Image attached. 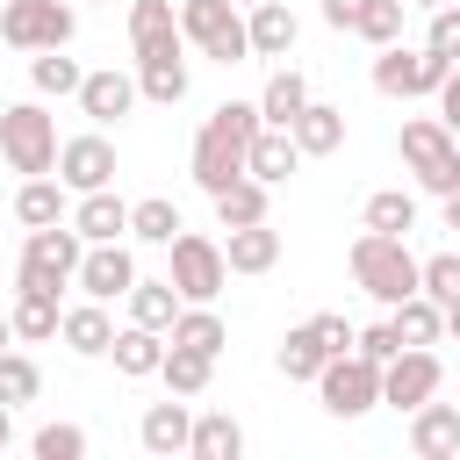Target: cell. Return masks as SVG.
<instances>
[{"label":"cell","instance_id":"1","mask_svg":"<svg viewBox=\"0 0 460 460\" xmlns=\"http://www.w3.org/2000/svg\"><path fill=\"white\" fill-rule=\"evenodd\" d=\"M252 137H259V101H223V108H208V122H201V137H194V180H201V194H223L230 180H244Z\"/></svg>","mask_w":460,"mask_h":460},{"label":"cell","instance_id":"2","mask_svg":"<svg viewBox=\"0 0 460 460\" xmlns=\"http://www.w3.org/2000/svg\"><path fill=\"white\" fill-rule=\"evenodd\" d=\"M352 280H359L381 309H395L402 295H417V252H410L402 237L359 230V244H352Z\"/></svg>","mask_w":460,"mask_h":460},{"label":"cell","instance_id":"3","mask_svg":"<svg viewBox=\"0 0 460 460\" xmlns=\"http://www.w3.org/2000/svg\"><path fill=\"white\" fill-rule=\"evenodd\" d=\"M395 151H402V165L417 172V187L424 194H453L460 187V137L438 122V115H417V122H402V137H395Z\"/></svg>","mask_w":460,"mask_h":460},{"label":"cell","instance_id":"4","mask_svg":"<svg viewBox=\"0 0 460 460\" xmlns=\"http://www.w3.org/2000/svg\"><path fill=\"white\" fill-rule=\"evenodd\" d=\"M0 158L36 180V172H58V122L43 115V101H14L0 108Z\"/></svg>","mask_w":460,"mask_h":460},{"label":"cell","instance_id":"5","mask_svg":"<svg viewBox=\"0 0 460 460\" xmlns=\"http://www.w3.org/2000/svg\"><path fill=\"white\" fill-rule=\"evenodd\" d=\"M79 252H86V237H79L72 223H43V230H29V244H22V266H14V288L58 295V288L79 273Z\"/></svg>","mask_w":460,"mask_h":460},{"label":"cell","instance_id":"6","mask_svg":"<svg viewBox=\"0 0 460 460\" xmlns=\"http://www.w3.org/2000/svg\"><path fill=\"white\" fill-rule=\"evenodd\" d=\"M180 36L201 58H216V65H244L252 58V36H244L237 0H180Z\"/></svg>","mask_w":460,"mask_h":460},{"label":"cell","instance_id":"7","mask_svg":"<svg viewBox=\"0 0 460 460\" xmlns=\"http://www.w3.org/2000/svg\"><path fill=\"white\" fill-rule=\"evenodd\" d=\"M316 395H323L331 417H367L381 402V367L367 352H331L323 374H316Z\"/></svg>","mask_w":460,"mask_h":460},{"label":"cell","instance_id":"8","mask_svg":"<svg viewBox=\"0 0 460 460\" xmlns=\"http://www.w3.org/2000/svg\"><path fill=\"white\" fill-rule=\"evenodd\" d=\"M72 29H79V14L65 0H7L0 7V36L14 50H65Z\"/></svg>","mask_w":460,"mask_h":460},{"label":"cell","instance_id":"9","mask_svg":"<svg viewBox=\"0 0 460 460\" xmlns=\"http://www.w3.org/2000/svg\"><path fill=\"white\" fill-rule=\"evenodd\" d=\"M165 280L180 288V302H216V295H223V280H230L223 244H216V237H201V230H180V237H172V273H165Z\"/></svg>","mask_w":460,"mask_h":460},{"label":"cell","instance_id":"10","mask_svg":"<svg viewBox=\"0 0 460 460\" xmlns=\"http://www.w3.org/2000/svg\"><path fill=\"white\" fill-rule=\"evenodd\" d=\"M453 65L446 58H431L424 43L417 50H402V43H381V58H374V93H388V101H417V93H438V79H446Z\"/></svg>","mask_w":460,"mask_h":460},{"label":"cell","instance_id":"11","mask_svg":"<svg viewBox=\"0 0 460 460\" xmlns=\"http://www.w3.org/2000/svg\"><path fill=\"white\" fill-rule=\"evenodd\" d=\"M438 381H446L438 352H431V345H402V352L381 367V402L417 410V402H431V395H438Z\"/></svg>","mask_w":460,"mask_h":460},{"label":"cell","instance_id":"12","mask_svg":"<svg viewBox=\"0 0 460 460\" xmlns=\"http://www.w3.org/2000/svg\"><path fill=\"white\" fill-rule=\"evenodd\" d=\"M58 180H65V194L115 187V144H108L101 129H86V137H65V144H58Z\"/></svg>","mask_w":460,"mask_h":460},{"label":"cell","instance_id":"13","mask_svg":"<svg viewBox=\"0 0 460 460\" xmlns=\"http://www.w3.org/2000/svg\"><path fill=\"white\" fill-rule=\"evenodd\" d=\"M93 302H115V295H129V280H137V259H129V244L122 237H108V244H86L79 252V273H72Z\"/></svg>","mask_w":460,"mask_h":460},{"label":"cell","instance_id":"14","mask_svg":"<svg viewBox=\"0 0 460 460\" xmlns=\"http://www.w3.org/2000/svg\"><path fill=\"white\" fill-rule=\"evenodd\" d=\"M129 50H137V58L187 50V36H180V7H172V0H129Z\"/></svg>","mask_w":460,"mask_h":460},{"label":"cell","instance_id":"15","mask_svg":"<svg viewBox=\"0 0 460 460\" xmlns=\"http://www.w3.org/2000/svg\"><path fill=\"white\" fill-rule=\"evenodd\" d=\"M129 108H137V79H129V72H115V65H108V72H86V79H79V115H86L93 129L122 122Z\"/></svg>","mask_w":460,"mask_h":460},{"label":"cell","instance_id":"16","mask_svg":"<svg viewBox=\"0 0 460 460\" xmlns=\"http://www.w3.org/2000/svg\"><path fill=\"white\" fill-rule=\"evenodd\" d=\"M410 453L417 460H453L460 453V402H417L410 410Z\"/></svg>","mask_w":460,"mask_h":460},{"label":"cell","instance_id":"17","mask_svg":"<svg viewBox=\"0 0 460 460\" xmlns=\"http://www.w3.org/2000/svg\"><path fill=\"white\" fill-rule=\"evenodd\" d=\"M72 230H79L86 244L129 237V201H122L115 187H93V194H79V208H72Z\"/></svg>","mask_w":460,"mask_h":460},{"label":"cell","instance_id":"18","mask_svg":"<svg viewBox=\"0 0 460 460\" xmlns=\"http://www.w3.org/2000/svg\"><path fill=\"white\" fill-rule=\"evenodd\" d=\"M223 266L230 273H273L280 266V230L273 223H237L223 237Z\"/></svg>","mask_w":460,"mask_h":460},{"label":"cell","instance_id":"19","mask_svg":"<svg viewBox=\"0 0 460 460\" xmlns=\"http://www.w3.org/2000/svg\"><path fill=\"white\" fill-rule=\"evenodd\" d=\"M244 36H252V58H288L295 36H302V22H295L288 0H259V7L244 14Z\"/></svg>","mask_w":460,"mask_h":460},{"label":"cell","instance_id":"20","mask_svg":"<svg viewBox=\"0 0 460 460\" xmlns=\"http://www.w3.org/2000/svg\"><path fill=\"white\" fill-rule=\"evenodd\" d=\"M288 137H295V151H302V158H331V151L345 144V108H331V101H309V108L288 122Z\"/></svg>","mask_w":460,"mask_h":460},{"label":"cell","instance_id":"21","mask_svg":"<svg viewBox=\"0 0 460 460\" xmlns=\"http://www.w3.org/2000/svg\"><path fill=\"white\" fill-rule=\"evenodd\" d=\"M302 165V151H295V137L288 129H273V122H259V137H252V151H244V172L252 180H266V187H288V172Z\"/></svg>","mask_w":460,"mask_h":460},{"label":"cell","instance_id":"22","mask_svg":"<svg viewBox=\"0 0 460 460\" xmlns=\"http://www.w3.org/2000/svg\"><path fill=\"white\" fill-rule=\"evenodd\" d=\"M58 338H65V345H72L79 359H101V352L115 345V323H108V302H93V295H86L79 309H65V316H58Z\"/></svg>","mask_w":460,"mask_h":460},{"label":"cell","instance_id":"23","mask_svg":"<svg viewBox=\"0 0 460 460\" xmlns=\"http://www.w3.org/2000/svg\"><path fill=\"white\" fill-rule=\"evenodd\" d=\"M187 431H194V410H187V395H180V402H151V410H144V424H137L144 453H158V460L187 453Z\"/></svg>","mask_w":460,"mask_h":460},{"label":"cell","instance_id":"24","mask_svg":"<svg viewBox=\"0 0 460 460\" xmlns=\"http://www.w3.org/2000/svg\"><path fill=\"white\" fill-rule=\"evenodd\" d=\"M137 101H158V108H172V101H187V58H180V50H158V58H137Z\"/></svg>","mask_w":460,"mask_h":460},{"label":"cell","instance_id":"25","mask_svg":"<svg viewBox=\"0 0 460 460\" xmlns=\"http://www.w3.org/2000/svg\"><path fill=\"white\" fill-rule=\"evenodd\" d=\"M208 201H216V223H223V230H237V223H266V208H273V187L244 172V180H230L223 194H208Z\"/></svg>","mask_w":460,"mask_h":460},{"label":"cell","instance_id":"26","mask_svg":"<svg viewBox=\"0 0 460 460\" xmlns=\"http://www.w3.org/2000/svg\"><path fill=\"white\" fill-rule=\"evenodd\" d=\"M388 323H395V338H402V345H438V338H446V309H438L424 288H417V295H402V302L388 309Z\"/></svg>","mask_w":460,"mask_h":460},{"label":"cell","instance_id":"27","mask_svg":"<svg viewBox=\"0 0 460 460\" xmlns=\"http://www.w3.org/2000/svg\"><path fill=\"white\" fill-rule=\"evenodd\" d=\"M223 338H230V331H223V316H216L208 302H180V316H172V331H165V345H187V352H208V359L223 352Z\"/></svg>","mask_w":460,"mask_h":460},{"label":"cell","instance_id":"28","mask_svg":"<svg viewBox=\"0 0 460 460\" xmlns=\"http://www.w3.org/2000/svg\"><path fill=\"white\" fill-rule=\"evenodd\" d=\"M108 352H115V374H129V381H144V374H158V359H165V331H144V323H122Z\"/></svg>","mask_w":460,"mask_h":460},{"label":"cell","instance_id":"29","mask_svg":"<svg viewBox=\"0 0 460 460\" xmlns=\"http://www.w3.org/2000/svg\"><path fill=\"white\" fill-rule=\"evenodd\" d=\"M187 453H194V460H244V431H237V417H230V410H208V417H194V431H187Z\"/></svg>","mask_w":460,"mask_h":460},{"label":"cell","instance_id":"30","mask_svg":"<svg viewBox=\"0 0 460 460\" xmlns=\"http://www.w3.org/2000/svg\"><path fill=\"white\" fill-rule=\"evenodd\" d=\"M309 108V79L295 72V65H280L273 79H266V93H259V122H273V129H288L295 115Z\"/></svg>","mask_w":460,"mask_h":460},{"label":"cell","instance_id":"31","mask_svg":"<svg viewBox=\"0 0 460 460\" xmlns=\"http://www.w3.org/2000/svg\"><path fill=\"white\" fill-rule=\"evenodd\" d=\"M14 216H22L29 230H43V223H72V208H65V180H50V172L22 180V194H14Z\"/></svg>","mask_w":460,"mask_h":460},{"label":"cell","instance_id":"32","mask_svg":"<svg viewBox=\"0 0 460 460\" xmlns=\"http://www.w3.org/2000/svg\"><path fill=\"white\" fill-rule=\"evenodd\" d=\"M359 230L410 237V230H417V194H402V187H381V194H367V208H359Z\"/></svg>","mask_w":460,"mask_h":460},{"label":"cell","instance_id":"33","mask_svg":"<svg viewBox=\"0 0 460 460\" xmlns=\"http://www.w3.org/2000/svg\"><path fill=\"white\" fill-rule=\"evenodd\" d=\"M129 323H144V331H172V316H180V288L172 280H129Z\"/></svg>","mask_w":460,"mask_h":460},{"label":"cell","instance_id":"34","mask_svg":"<svg viewBox=\"0 0 460 460\" xmlns=\"http://www.w3.org/2000/svg\"><path fill=\"white\" fill-rule=\"evenodd\" d=\"M58 295H36V288H14V309H7V323H14V338H29V345H43V338H58Z\"/></svg>","mask_w":460,"mask_h":460},{"label":"cell","instance_id":"35","mask_svg":"<svg viewBox=\"0 0 460 460\" xmlns=\"http://www.w3.org/2000/svg\"><path fill=\"white\" fill-rule=\"evenodd\" d=\"M323 359H331V352H323V338H316L309 323H302V331H288V338H280V352H273V367H280L288 381H316V374H323Z\"/></svg>","mask_w":460,"mask_h":460},{"label":"cell","instance_id":"36","mask_svg":"<svg viewBox=\"0 0 460 460\" xmlns=\"http://www.w3.org/2000/svg\"><path fill=\"white\" fill-rule=\"evenodd\" d=\"M208 374H216V359H208V352H187V345H165V359H158V381H165L172 395H201Z\"/></svg>","mask_w":460,"mask_h":460},{"label":"cell","instance_id":"37","mask_svg":"<svg viewBox=\"0 0 460 460\" xmlns=\"http://www.w3.org/2000/svg\"><path fill=\"white\" fill-rule=\"evenodd\" d=\"M187 223H180V208L165 201V194H151V201H129V237H144V244H172Z\"/></svg>","mask_w":460,"mask_h":460},{"label":"cell","instance_id":"38","mask_svg":"<svg viewBox=\"0 0 460 460\" xmlns=\"http://www.w3.org/2000/svg\"><path fill=\"white\" fill-rule=\"evenodd\" d=\"M29 79H36V93H58V101H65V93H79L86 72H79V58H65V50H36V58H29Z\"/></svg>","mask_w":460,"mask_h":460},{"label":"cell","instance_id":"39","mask_svg":"<svg viewBox=\"0 0 460 460\" xmlns=\"http://www.w3.org/2000/svg\"><path fill=\"white\" fill-rule=\"evenodd\" d=\"M36 388H43V367L29 352H0V402L22 410V402H36Z\"/></svg>","mask_w":460,"mask_h":460},{"label":"cell","instance_id":"40","mask_svg":"<svg viewBox=\"0 0 460 460\" xmlns=\"http://www.w3.org/2000/svg\"><path fill=\"white\" fill-rule=\"evenodd\" d=\"M352 36H367L374 50H381V43H402V0H367L359 22H352Z\"/></svg>","mask_w":460,"mask_h":460},{"label":"cell","instance_id":"41","mask_svg":"<svg viewBox=\"0 0 460 460\" xmlns=\"http://www.w3.org/2000/svg\"><path fill=\"white\" fill-rule=\"evenodd\" d=\"M417 288L446 309V302L460 295V252H431V259H417Z\"/></svg>","mask_w":460,"mask_h":460},{"label":"cell","instance_id":"42","mask_svg":"<svg viewBox=\"0 0 460 460\" xmlns=\"http://www.w3.org/2000/svg\"><path fill=\"white\" fill-rule=\"evenodd\" d=\"M424 50H431V58H446V65H460V7H453V0H446V7H431Z\"/></svg>","mask_w":460,"mask_h":460},{"label":"cell","instance_id":"43","mask_svg":"<svg viewBox=\"0 0 460 460\" xmlns=\"http://www.w3.org/2000/svg\"><path fill=\"white\" fill-rule=\"evenodd\" d=\"M29 446H36V460H79L86 453V431L79 424H43Z\"/></svg>","mask_w":460,"mask_h":460},{"label":"cell","instance_id":"44","mask_svg":"<svg viewBox=\"0 0 460 460\" xmlns=\"http://www.w3.org/2000/svg\"><path fill=\"white\" fill-rule=\"evenodd\" d=\"M352 352H367V359H374V367H388V359H395V352H402V338H395V323H388V316H381V323H367V331H359V338H352Z\"/></svg>","mask_w":460,"mask_h":460},{"label":"cell","instance_id":"45","mask_svg":"<svg viewBox=\"0 0 460 460\" xmlns=\"http://www.w3.org/2000/svg\"><path fill=\"white\" fill-rule=\"evenodd\" d=\"M309 331L323 338V352H352V338H359V323H345L338 309H323V316H309Z\"/></svg>","mask_w":460,"mask_h":460},{"label":"cell","instance_id":"46","mask_svg":"<svg viewBox=\"0 0 460 460\" xmlns=\"http://www.w3.org/2000/svg\"><path fill=\"white\" fill-rule=\"evenodd\" d=\"M438 122H446V129L460 137V65H453V72L438 79Z\"/></svg>","mask_w":460,"mask_h":460},{"label":"cell","instance_id":"47","mask_svg":"<svg viewBox=\"0 0 460 460\" xmlns=\"http://www.w3.org/2000/svg\"><path fill=\"white\" fill-rule=\"evenodd\" d=\"M359 7H367V0H323V22H331V29H352Z\"/></svg>","mask_w":460,"mask_h":460},{"label":"cell","instance_id":"48","mask_svg":"<svg viewBox=\"0 0 460 460\" xmlns=\"http://www.w3.org/2000/svg\"><path fill=\"white\" fill-rule=\"evenodd\" d=\"M7 446H14V410L0 402V453H7Z\"/></svg>","mask_w":460,"mask_h":460},{"label":"cell","instance_id":"49","mask_svg":"<svg viewBox=\"0 0 460 460\" xmlns=\"http://www.w3.org/2000/svg\"><path fill=\"white\" fill-rule=\"evenodd\" d=\"M446 338H460V295L446 302Z\"/></svg>","mask_w":460,"mask_h":460},{"label":"cell","instance_id":"50","mask_svg":"<svg viewBox=\"0 0 460 460\" xmlns=\"http://www.w3.org/2000/svg\"><path fill=\"white\" fill-rule=\"evenodd\" d=\"M446 230H460V187L446 194Z\"/></svg>","mask_w":460,"mask_h":460},{"label":"cell","instance_id":"51","mask_svg":"<svg viewBox=\"0 0 460 460\" xmlns=\"http://www.w3.org/2000/svg\"><path fill=\"white\" fill-rule=\"evenodd\" d=\"M7 338H14V323H7V316H0V352H7Z\"/></svg>","mask_w":460,"mask_h":460},{"label":"cell","instance_id":"52","mask_svg":"<svg viewBox=\"0 0 460 460\" xmlns=\"http://www.w3.org/2000/svg\"><path fill=\"white\" fill-rule=\"evenodd\" d=\"M402 7H424V14H431V7H446V0H402Z\"/></svg>","mask_w":460,"mask_h":460},{"label":"cell","instance_id":"53","mask_svg":"<svg viewBox=\"0 0 460 460\" xmlns=\"http://www.w3.org/2000/svg\"><path fill=\"white\" fill-rule=\"evenodd\" d=\"M237 7H259V0H237Z\"/></svg>","mask_w":460,"mask_h":460}]
</instances>
